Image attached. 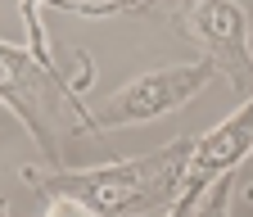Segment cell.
<instances>
[{"mask_svg":"<svg viewBox=\"0 0 253 217\" xmlns=\"http://www.w3.org/2000/svg\"><path fill=\"white\" fill-rule=\"evenodd\" d=\"M172 27L204 54V64L226 77L235 95L253 100V50H249V14L240 0H185L172 14Z\"/></svg>","mask_w":253,"mask_h":217,"instance_id":"cell-3","label":"cell"},{"mask_svg":"<svg viewBox=\"0 0 253 217\" xmlns=\"http://www.w3.org/2000/svg\"><path fill=\"white\" fill-rule=\"evenodd\" d=\"M45 217H95V213L68 195H45Z\"/></svg>","mask_w":253,"mask_h":217,"instance_id":"cell-7","label":"cell"},{"mask_svg":"<svg viewBox=\"0 0 253 217\" xmlns=\"http://www.w3.org/2000/svg\"><path fill=\"white\" fill-rule=\"evenodd\" d=\"M77 77H63L59 68H45L27 45L0 41V104L14 109V118L32 131L54 168H63V145L90 131V109L82 104V90L90 86L95 64L90 54H77Z\"/></svg>","mask_w":253,"mask_h":217,"instance_id":"cell-2","label":"cell"},{"mask_svg":"<svg viewBox=\"0 0 253 217\" xmlns=\"http://www.w3.org/2000/svg\"><path fill=\"white\" fill-rule=\"evenodd\" d=\"M195 154V136H181L154 154L140 159H122V163H104V168H23L18 176L45 195H68L77 204H86L95 217H163L181 185H185V168Z\"/></svg>","mask_w":253,"mask_h":217,"instance_id":"cell-1","label":"cell"},{"mask_svg":"<svg viewBox=\"0 0 253 217\" xmlns=\"http://www.w3.org/2000/svg\"><path fill=\"white\" fill-rule=\"evenodd\" d=\"M0 217H9V199L5 195H0Z\"/></svg>","mask_w":253,"mask_h":217,"instance_id":"cell-9","label":"cell"},{"mask_svg":"<svg viewBox=\"0 0 253 217\" xmlns=\"http://www.w3.org/2000/svg\"><path fill=\"white\" fill-rule=\"evenodd\" d=\"M249 199H253V185H249Z\"/></svg>","mask_w":253,"mask_h":217,"instance_id":"cell-11","label":"cell"},{"mask_svg":"<svg viewBox=\"0 0 253 217\" xmlns=\"http://www.w3.org/2000/svg\"><path fill=\"white\" fill-rule=\"evenodd\" d=\"M231 195H235V176H221L208 190V199L195 208V217H231Z\"/></svg>","mask_w":253,"mask_h":217,"instance_id":"cell-6","label":"cell"},{"mask_svg":"<svg viewBox=\"0 0 253 217\" xmlns=\"http://www.w3.org/2000/svg\"><path fill=\"white\" fill-rule=\"evenodd\" d=\"M212 77L217 73L204 64V59L199 64L149 68V73L131 77L126 86H118L100 109H90V131H113V127H131V122H154V118L190 104Z\"/></svg>","mask_w":253,"mask_h":217,"instance_id":"cell-4","label":"cell"},{"mask_svg":"<svg viewBox=\"0 0 253 217\" xmlns=\"http://www.w3.org/2000/svg\"><path fill=\"white\" fill-rule=\"evenodd\" d=\"M122 5H126V9H145L149 0H122Z\"/></svg>","mask_w":253,"mask_h":217,"instance_id":"cell-8","label":"cell"},{"mask_svg":"<svg viewBox=\"0 0 253 217\" xmlns=\"http://www.w3.org/2000/svg\"><path fill=\"white\" fill-rule=\"evenodd\" d=\"M41 5L68 9V14H86V18H104V0H18V14H23V27H27V50L37 54L45 68H54V50H50L45 23H41Z\"/></svg>","mask_w":253,"mask_h":217,"instance_id":"cell-5","label":"cell"},{"mask_svg":"<svg viewBox=\"0 0 253 217\" xmlns=\"http://www.w3.org/2000/svg\"><path fill=\"white\" fill-rule=\"evenodd\" d=\"M118 9H122V0H118ZM122 14H126V9H122Z\"/></svg>","mask_w":253,"mask_h":217,"instance_id":"cell-10","label":"cell"}]
</instances>
